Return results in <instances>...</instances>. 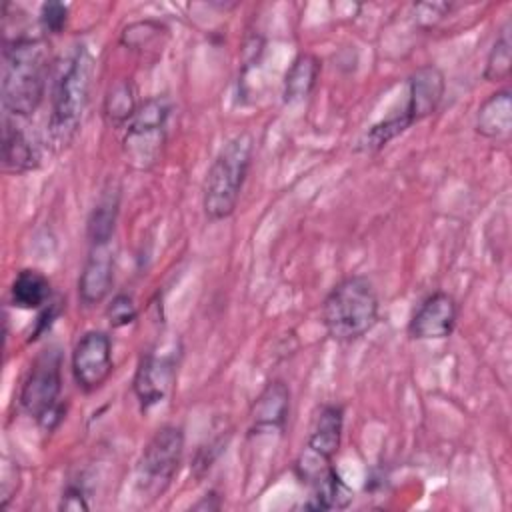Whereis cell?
Masks as SVG:
<instances>
[{
    "instance_id": "6",
    "label": "cell",
    "mask_w": 512,
    "mask_h": 512,
    "mask_svg": "<svg viewBox=\"0 0 512 512\" xmlns=\"http://www.w3.org/2000/svg\"><path fill=\"white\" fill-rule=\"evenodd\" d=\"M170 102L164 96L144 100L132 120L124 126L122 152L136 170H150L158 164L166 142Z\"/></svg>"
},
{
    "instance_id": "17",
    "label": "cell",
    "mask_w": 512,
    "mask_h": 512,
    "mask_svg": "<svg viewBox=\"0 0 512 512\" xmlns=\"http://www.w3.org/2000/svg\"><path fill=\"white\" fill-rule=\"evenodd\" d=\"M474 128L480 136L498 140L510 134L512 128V96L510 90L490 94L478 108Z\"/></svg>"
},
{
    "instance_id": "11",
    "label": "cell",
    "mask_w": 512,
    "mask_h": 512,
    "mask_svg": "<svg viewBox=\"0 0 512 512\" xmlns=\"http://www.w3.org/2000/svg\"><path fill=\"white\" fill-rule=\"evenodd\" d=\"M446 92V80L438 66L424 64L416 68L408 78V98L404 108L400 110L408 124H416L428 116H432Z\"/></svg>"
},
{
    "instance_id": "18",
    "label": "cell",
    "mask_w": 512,
    "mask_h": 512,
    "mask_svg": "<svg viewBox=\"0 0 512 512\" xmlns=\"http://www.w3.org/2000/svg\"><path fill=\"white\" fill-rule=\"evenodd\" d=\"M50 280L36 268L20 270L10 286V302L22 310H40L50 304Z\"/></svg>"
},
{
    "instance_id": "22",
    "label": "cell",
    "mask_w": 512,
    "mask_h": 512,
    "mask_svg": "<svg viewBox=\"0 0 512 512\" xmlns=\"http://www.w3.org/2000/svg\"><path fill=\"white\" fill-rule=\"evenodd\" d=\"M510 72H512V40H510V22H506L486 56L484 80L506 82L510 78Z\"/></svg>"
},
{
    "instance_id": "9",
    "label": "cell",
    "mask_w": 512,
    "mask_h": 512,
    "mask_svg": "<svg viewBox=\"0 0 512 512\" xmlns=\"http://www.w3.org/2000/svg\"><path fill=\"white\" fill-rule=\"evenodd\" d=\"M174 382L176 362L172 356H156L154 352L142 354L132 378V390L140 410L160 404L170 394Z\"/></svg>"
},
{
    "instance_id": "16",
    "label": "cell",
    "mask_w": 512,
    "mask_h": 512,
    "mask_svg": "<svg viewBox=\"0 0 512 512\" xmlns=\"http://www.w3.org/2000/svg\"><path fill=\"white\" fill-rule=\"evenodd\" d=\"M308 486L312 488V496L306 508L312 510H344L354 500L352 488L342 480V476L336 472L332 464L320 470L308 482Z\"/></svg>"
},
{
    "instance_id": "14",
    "label": "cell",
    "mask_w": 512,
    "mask_h": 512,
    "mask_svg": "<svg viewBox=\"0 0 512 512\" xmlns=\"http://www.w3.org/2000/svg\"><path fill=\"white\" fill-rule=\"evenodd\" d=\"M16 120L18 118L10 120V116L4 118L2 166L10 174H24V172L36 170L40 166L42 156L36 140Z\"/></svg>"
},
{
    "instance_id": "3",
    "label": "cell",
    "mask_w": 512,
    "mask_h": 512,
    "mask_svg": "<svg viewBox=\"0 0 512 512\" xmlns=\"http://www.w3.org/2000/svg\"><path fill=\"white\" fill-rule=\"evenodd\" d=\"M378 310L380 300L372 280L354 274L340 280L324 298L322 324L332 340L348 344L376 326Z\"/></svg>"
},
{
    "instance_id": "20",
    "label": "cell",
    "mask_w": 512,
    "mask_h": 512,
    "mask_svg": "<svg viewBox=\"0 0 512 512\" xmlns=\"http://www.w3.org/2000/svg\"><path fill=\"white\" fill-rule=\"evenodd\" d=\"M318 76H320V60L310 52L298 54L284 76V88H282L284 102H296L310 96V92L318 82Z\"/></svg>"
},
{
    "instance_id": "29",
    "label": "cell",
    "mask_w": 512,
    "mask_h": 512,
    "mask_svg": "<svg viewBox=\"0 0 512 512\" xmlns=\"http://www.w3.org/2000/svg\"><path fill=\"white\" fill-rule=\"evenodd\" d=\"M14 484L16 488L20 486V468H18V464H14V462H8V460H4V466H2V498L8 494V484Z\"/></svg>"
},
{
    "instance_id": "26",
    "label": "cell",
    "mask_w": 512,
    "mask_h": 512,
    "mask_svg": "<svg viewBox=\"0 0 512 512\" xmlns=\"http://www.w3.org/2000/svg\"><path fill=\"white\" fill-rule=\"evenodd\" d=\"M68 22V6L62 2H44L40 6V24L44 32L58 34Z\"/></svg>"
},
{
    "instance_id": "12",
    "label": "cell",
    "mask_w": 512,
    "mask_h": 512,
    "mask_svg": "<svg viewBox=\"0 0 512 512\" xmlns=\"http://www.w3.org/2000/svg\"><path fill=\"white\" fill-rule=\"evenodd\" d=\"M114 284V250L110 242L90 244L78 278V298L84 306L100 304Z\"/></svg>"
},
{
    "instance_id": "21",
    "label": "cell",
    "mask_w": 512,
    "mask_h": 512,
    "mask_svg": "<svg viewBox=\"0 0 512 512\" xmlns=\"http://www.w3.org/2000/svg\"><path fill=\"white\" fill-rule=\"evenodd\" d=\"M138 106L140 104L136 100L134 84L130 80L122 78L108 88V92L104 96V104H102V116H104L106 124H110L112 128H120L132 120Z\"/></svg>"
},
{
    "instance_id": "28",
    "label": "cell",
    "mask_w": 512,
    "mask_h": 512,
    "mask_svg": "<svg viewBox=\"0 0 512 512\" xmlns=\"http://www.w3.org/2000/svg\"><path fill=\"white\" fill-rule=\"evenodd\" d=\"M60 510H72V512H80V510H88V502L84 496V490L78 484H70L64 492H62V500H60Z\"/></svg>"
},
{
    "instance_id": "1",
    "label": "cell",
    "mask_w": 512,
    "mask_h": 512,
    "mask_svg": "<svg viewBox=\"0 0 512 512\" xmlns=\"http://www.w3.org/2000/svg\"><path fill=\"white\" fill-rule=\"evenodd\" d=\"M50 74L48 46L42 38L16 34L2 48V106L8 116L30 118L44 100Z\"/></svg>"
},
{
    "instance_id": "2",
    "label": "cell",
    "mask_w": 512,
    "mask_h": 512,
    "mask_svg": "<svg viewBox=\"0 0 512 512\" xmlns=\"http://www.w3.org/2000/svg\"><path fill=\"white\" fill-rule=\"evenodd\" d=\"M92 84V58L86 46L74 50L58 64L50 98L48 134L56 150L70 146L80 130Z\"/></svg>"
},
{
    "instance_id": "15",
    "label": "cell",
    "mask_w": 512,
    "mask_h": 512,
    "mask_svg": "<svg viewBox=\"0 0 512 512\" xmlns=\"http://www.w3.org/2000/svg\"><path fill=\"white\" fill-rule=\"evenodd\" d=\"M344 432V408L342 404H322L312 420L306 448L320 458L332 462L340 450Z\"/></svg>"
},
{
    "instance_id": "13",
    "label": "cell",
    "mask_w": 512,
    "mask_h": 512,
    "mask_svg": "<svg viewBox=\"0 0 512 512\" xmlns=\"http://www.w3.org/2000/svg\"><path fill=\"white\" fill-rule=\"evenodd\" d=\"M290 414V388L282 380H270L250 408V432H282Z\"/></svg>"
},
{
    "instance_id": "4",
    "label": "cell",
    "mask_w": 512,
    "mask_h": 512,
    "mask_svg": "<svg viewBox=\"0 0 512 512\" xmlns=\"http://www.w3.org/2000/svg\"><path fill=\"white\" fill-rule=\"evenodd\" d=\"M254 152V138L248 130L234 134L214 156L202 194V208L210 222L226 220L234 214Z\"/></svg>"
},
{
    "instance_id": "8",
    "label": "cell",
    "mask_w": 512,
    "mask_h": 512,
    "mask_svg": "<svg viewBox=\"0 0 512 512\" xmlns=\"http://www.w3.org/2000/svg\"><path fill=\"white\" fill-rule=\"evenodd\" d=\"M70 368L76 386L90 394L102 388L112 376V340L102 330H88L72 350Z\"/></svg>"
},
{
    "instance_id": "23",
    "label": "cell",
    "mask_w": 512,
    "mask_h": 512,
    "mask_svg": "<svg viewBox=\"0 0 512 512\" xmlns=\"http://www.w3.org/2000/svg\"><path fill=\"white\" fill-rule=\"evenodd\" d=\"M410 128L408 120L402 116V112L394 114V116H388L386 120L382 122H376L374 126H370L366 130V134L358 140V146L356 150H362V152H378L382 150L388 142H392L394 138H398L402 132H406Z\"/></svg>"
},
{
    "instance_id": "7",
    "label": "cell",
    "mask_w": 512,
    "mask_h": 512,
    "mask_svg": "<svg viewBox=\"0 0 512 512\" xmlns=\"http://www.w3.org/2000/svg\"><path fill=\"white\" fill-rule=\"evenodd\" d=\"M184 456V430L174 424L158 428L142 450L136 484L142 496L158 498L174 480Z\"/></svg>"
},
{
    "instance_id": "5",
    "label": "cell",
    "mask_w": 512,
    "mask_h": 512,
    "mask_svg": "<svg viewBox=\"0 0 512 512\" xmlns=\"http://www.w3.org/2000/svg\"><path fill=\"white\" fill-rule=\"evenodd\" d=\"M62 392V354L58 346H48L30 364L20 388V406L46 430L56 428L64 416Z\"/></svg>"
},
{
    "instance_id": "25",
    "label": "cell",
    "mask_w": 512,
    "mask_h": 512,
    "mask_svg": "<svg viewBox=\"0 0 512 512\" xmlns=\"http://www.w3.org/2000/svg\"><path fill=\"white\" fill-rule=\"evenodd\" d=\"M106 318L112 328H122L132 324L138 318V308L134 304V298L126 292H118L106 308Z\"/></svg>"
},
{
    "instance_id": "27",
    "label": "cell",
    "mask_w": 512,
    "mask_h": 512,
    "mask_svg": "<svg viewBox=\"0 0 512 512\" xmlns=\"http://www.w3.org/2000/svg\"><path fill=\"white\" fill-rule=\"evenodd\" d=\"M222 446H226L224 438H218V440H212L208 446H202L196 454V460L192 464L194 468V474L196 476H202L206 474V470L212 466V462L218 458V452L222 450Z\"/></svg>"
},
{
    "instance_id": "30",
    "label": "cell",
    "mask_w": 512,
    "mask_h": 512,
    "mask_svg": "<svg viewBox=\"0 0 512 512\" xmlns=\"http://www.w3.org/2000/svg\"><path fill=\"white\" fill-rule=\"evenodd\" d=\"M194 510H218L220 508V496L218 492L210 490L206 496H202V500H198L194 506Z\"/></svg>"
},
{
    "instance_id": "19",
    "label": "cell",
    "mask_w": 512,
    "mask_h": 512,
    "mask_svg": "<svg viewBox=\"0 0 512 512\" xmlns=\"http://www.w3.org/2000/svg\"><path fill=\"white\" fill-rule=\"evenodd\" d=\"M118 208H120V188L108 186L102 190L100 198L96 200L90 216H88V242L90 244H106L112 242L116 220H118Z\"/></svg>"
},
{
    "instance_id": "10",
    "label": "cell",
    "mask_w": 512,
    "mask_h": 512,
    "mask_svg": "<svg viewBox=\"0 0 512 512\" xmlns=\"http://www.w3.org/2000/svg\"><path fill=\"white\" fill-rule=\"evenodd\" d=\"M458 322V302L448 292H434L422 300L408 322V334L416 340L448 338Z\"/></svg>"
},
{
    "instance_id": "24",
    "label": "cell",
    "mask_w": 512,
    "mask_h": 512,
    "mask_svg": "<svg viewBox=\"0 0 512 512\" xmlns=\"http://www.w3.org/2000/svg\"><path fill=\"white\" fill-rule=\"evenodd\" d=\"M162 34H166V28L160 22L142 20L126 26L120 36V42L132 50H144L150 42H156Z\"/></svg>"
}]
</instances>
